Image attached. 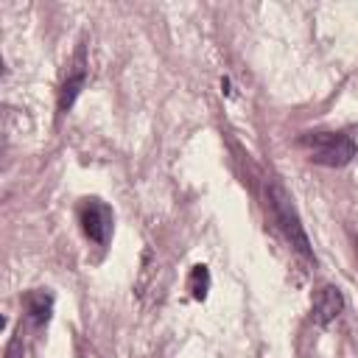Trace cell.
I'll use <instances>...</instances> for the list:
<instances>
[{"label": "cell", "instance_id": "1", "mask_svg": "<svg viewBox=\"0 0 358 358\" xmlns=\"http://www.w3.org/2000/svg\"><path fill=\"white\" fill-rule=\"evenodd\" d=\"M299 148L308 151L310 162H319L327 168H341L355 157L352 137L341 131H305L299 137Z\"/></svg>", "mask_w": 358, "mask_h": 358}, {"label": "cell", "instance_id": "2", "mask_svg": "<svg viewBox=\"0 0 358 358\" xmlns=\"http://www.w3.org/2000/svg\"><path fill=\"white\" fill-rule=\"evenodd\" d=\"M268 210H271V218L274 224L282 229V235L288 238V243L305 257V260H313V252H310V243H308V235L299 224V215L291 204V196L282 190V185L271 182L268 185Z\"/></svg>", "mask_w": 358, "mask_h": 358}, {"label": "cell", "instance_id": "3", "mask_svg": "<svg viewBox=\"0 0 358 358\" xmlns=\"http://www.w3.org/2000/svg\"><path fill=\"white\" fill-rule=\"evenodd\" d=\"M81 229L90 241L95 243H106L109 241V232H112V210L101 201H87L84 210H81Z\"/></svg>", "mask_w": 358, "mask_h": 358}, {"label": "cell", "instance_id": "4", "mask_svg": "<svg viewBox=\"0 0 358 358\" xmlns=\"http://www.w3.org/2000/svg\"><path fill=\"white\" fill-rule=\"evenodd\" d=\"M341 308H344L341 291H338L336 285H324V288L316 294V299H313V322H316V324H330V322L341 313Z\"/></svg>", "mask_w": 358, "mask_h": 358}, {"label": "cell", "instance_id": "5", "mask_svg": "<svg viewBox=\"0 0 358 358\" xmlns=\"http://www.w3.org/2000/svg\"><path fill=\"white\" fill-rule=\"evenodd\" d=\"M50 308H53V299L45 291H34V294L25 296V310L31 313V319L36 324H45L50 319Z\"/></svg>", "mask_w": 358, "mask_h": 358}, {"label": "cell", "instance_id": "6", "mask_svg": "<svg viewBox=\"0 0 358 358\" xmlns=\"http://www.w3.org/2000/svg\"><path fill=\"white\" fill-rule=\"evenodd\" d=\"M81 87H84V70H78V73H73L67 81H64V87H62V92H59V115H64L70 106H73V101L78 98V92H81Z\"/></svg>", "mask_w": 358, "mask_h": 358}, {"label": "cell", "instance_id": "7", "mask_svg": "<svg viewBox=\"0 0 358 358\" xmlns=\"http://www.w3.org/2000/svg\"><path fill=\"white\" fill-rule=\"evenodd\" d=\"M187 288H190L193 299H199V302L207 296V291H210V271H207V266H193V271L187 277Z\"/></svg>", "mask_w": 358, "mask_h": 358}]
</instances>
